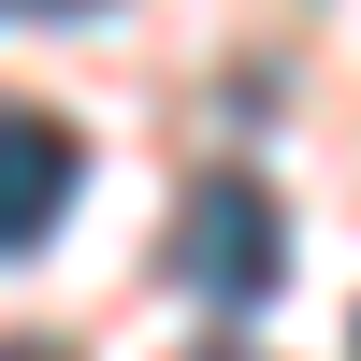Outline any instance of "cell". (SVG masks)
I'll use <instances>...</instances> for the list:
<instances>
[{
    "label": "cell",
    "instance_id": "6da1fadb",
    "mask_svg": "<svg viewBox=\"0 0 361 361\" xmlns=\"http://www.w3.org/2000/svg\"><path fill=\"white\" fill-rule=\"evenodd\" d=\"M275 275H289L275 188H260V173H202V188L173 202V289H202V304H260Z\"/></svg>",
    "mask_w": 361,
    "mask_h": 361
},
{
    "label": "cell",
    "instance_id": "7a4b0ae2",
    "mask_svg": "<svg viewBox=\"0 0 361 361\" xmlns=\"http://www.w3.org/2000/svg\"><path fill=\"white\" fill-rule=\"evenodd\" d=\"M73 188H87V145H73V116H44V102H0V260H29L58 217H73Z\"/></svg>",
    "mask_w": 361,
    "mask_h": 361
},
{
    "label": "cell",
    "instance_id": "3957f363",
    "mask_svg": "<svg viewBox=\"0 0 361 361\" xmlns=\"http://www.w3.org/2000/svg\"><path fill=\"white\" fill-rule=\"evenodd\" d=\"M0 15H102V0H0Z\"/></svg>",
    "mask_w": 361,
    "mask_h": 361
},
{
    "label": "cell",
    "instance_id": "277c9868",
    "mask_svg": "<svg viewBox=\"0 0 361 361\" xmlns=\"http://www.w3.org/2000/svg\"><path fill=\"white\" fill-rule=\"evenodd\" d=\"M188 361H246V347H188Z\"/></svg>",
    "mask_w": 361,
    "mask_h": 361
},
{
    "label": "cell",
    "instance_id": "5b68a950",
    "mask_svg": "<svg viewBox=\"0 0 361 361\" xmlns=\"http://www.w3.org/2000/svg\"><path fill=\"white\" fill-rule=\"evenodd\" d=\"M0 361H58V347H0Z\"/></svg>",
    "mask_w": 361,
    "mask_h": 361
}]
</instances>
